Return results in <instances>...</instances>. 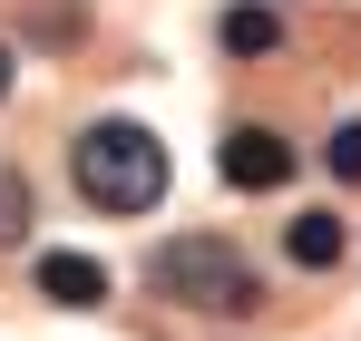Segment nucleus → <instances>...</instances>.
Masks as SVG:
<instances>
[{"instance_id": "0eeeda50", "label": "nucleus", "mask_w": 361, "mask_h": 341, "mask_svg": "<svg viewBox=\"0 0 361 341\" xmlns=\"http://www.w3.org/2000/svg\"><path fill=\"white\" fill-rule=\"evenodd\" d=\"M30 225H39V205H30V175H20V166H0V244H20Z\"/></svg>"}, {"instance_id": "f03ea898", "label": "nucleus", "mask_w": 361, "mask_h": 341, "mask_svg": "<svg viewBox=\"0 0 361 341\" xmlns=\"http://www.w3.org/2000/svg\"><path fill=\"white\" fill-rule=\"evenodd\" d=\"M147 292L176 312H215V322H254L264 312V273L244 264L225 234H166L147 254Z\"/></svg>"}, {"instance_id": "1a4fd4ad", "label": "nucleus", "mask_w": 361, "mask_h": 341, "mask_svg": "<svg viewBox=\"0 0 361 341\" xmlns=\"http://www.w3.org/2000/svg\"><path fill=\"white\" fill-rule=\"evenodd\" d=\"M10 78H20V58H10V39H0V98H10Z\"/></svg>"}, {"instance_id": "7ed1b4c3", "label": "nucleus", "mask_w": 361, "mask_h": 341, "mask_svg": "<svg viewBox=\"0 0 361 341\" xmlns=\"http://www.w3.org/2000/svg\"><path fill=\"white\" fill-rule=\"evenodd\" d=\"M293 166H302V147L283 127H264V117L225 127V147H215V175H225L235 195H274V185H293Z\"/></svg>"}, {"instance_id": "6e6552de", "label": "nucleus", "mask_w": 361, "mask_h": 341, "mask_svg": "<svg viewBox=\"0 0 361 341\" xmlns=\"http://www.w3.org/2000/svg\"><path fill=\"white\" fill-rule=\"evenodd\" d=\"M322 166H332V185H361V117H342V127H332Z\"/></svg>"}, {"instance_id": "423d86ee", "label": "nucleus", "mask_w": 361, "mask_h": 341, "mask_svg": "<svg viewBox=\"0 0 361 341\" xmlns=\"http://www.w3.org/2000/svg\"><path fill=\"white\" fill-rule=\"evenodd\" d=\"M342 254H352V225L332 205H302L293 225H283V264H302V273H332Z\"/></svg>"}, {"instance_id": "f257e3e1", "label": "nucleus", "mask_w": 361, "mask_h": 341, "mask_svg": "<svg viewBox=\"0 0 361 341\" xmlns=\"http://www.w3.org/2000/svg\"><path fill=\"white\" fill-rule=\"evenodd\" d=\"M68 175L98 215H157L166 205V147L137 117H88L78 147H68Z\"/></svg>"}, {"instance_id": "20e7f679", "label": "nucleus", "mask_w": 361, "mask_h": 341, "mask_svg": "<svg viewBox=\"0 0 361 341\" xmlns=\"http://www.w3.org/2000/svg\"><path fill=\"white\" fill-rule=\"evenodd\" d=\"M30 283H39V302H59V312H98V302H108V264H98V254L49 244V254L30 264Z\"/></svg>"}, {"instance_id": "39448f33", "label": "nucleus", "mask_w": 361, "mask_h": 341, "mask_svg": "<svg viewBox=\"0 0 361 341\" xmlns=\"http://www.w3.org/2000/svg\"><path fill=\"white\" fill-rule=\"evenodd\" d=\"M283 30H293L283 0H235V10L215 20V49H225V58H274V49H283Z\"/></svg>"}]
</instances>
